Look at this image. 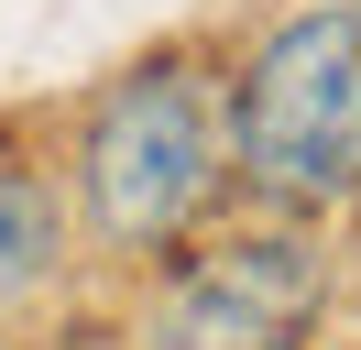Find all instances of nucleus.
Here are the masks:
<instances>
[{
  "label": "nucleus",
  "instance_id": "2",
  "mask_svg": "<svg viewBox=\"0 0 361 350\" xmlns=\"http://www.w3.org/2000/svg\"><path fill=\"white\" fill-rule=\"evenodd\" d=\"M230 175V121L197 55H142L99 88L88 131H77V197L110 252H176Z\"/></svg>",
  "mask_w": 361,
  "mask_h": 350
},
{
  "label": "nucleus",
  "instance_id": "4",
  "mask_svg": "<svg viewBox=\"0 0 361 350\" xmlns=\"http://www.w3.org/2000/svg\"><path fill=\"white\" fill-rule=\"evenodd\" d=\"M55 262H66V208H55V186H44L33 164L0 153V306L44 296Z\"/></svg>",
  "mask_w": 361,
  "mask_h": 350
},
{
  "label": "nucleus",
  "instance_id": "3",
  "mask_svg": "<svg viewBox=\"0 0 361 350\" xmlns=\"http://www.w3.org/2000/svg\"><path fill=\"white\" fill-rule=\"evenodd\" d=\"M317 306H329V252H317V219H252L219 230L164 274L142 350H307Z\"/></svg>",
  "mask_w": 361,
  "mask_h": 350
},
{
  "label": "nucleus",
  "instance_id": "1",
  "mask_svg": "<svg viewBox=\"0 0 361 350\" xmlns=\"http://www.w3.org/2000/svg\"><path fill=\"white\" fill-rule=\"evenodd\" d=\"M230 164L285 219H329L361 197V0H307L241 55Z\"/></svg>",
  "mask_w": 361,
  "mask_h": 350
}]
</instances>
